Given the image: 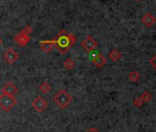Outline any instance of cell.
Returning a JSON list of instances; mask_svg holds the SVG:
<instances>
[{
  "label": "cell",
  "instance_id": "obj_5",
  "mask_svg": "<svg viewBox=\"0 0 156 132\" xmlns=\"http://www.w3.org/2000/svg\"><path fill=\"white\" fill-rule=\"evenodd\" d=\"M47 106H48L47 101L43 97H41L40 95H38L32 101V103H31V106H32L38 113L43 112L47 108Z\"/></svg>",
  "mask_w": 156,
  "mask_h": 132
},
{
  "label": "cell",
  "instance_id": "obj_16",
  "mask_svg": "<svg viewBox=\"0 0 156 132\" xmlns=\"http://www.w3.org/2000/svg\"><path fill=\"white\" fill-rule=\"evenodd\" d=\"M141 98L142 99L144 103H148L149 101L152 100V94L149 93V92H144V93H142V95H141Z\"/></svg>",
  "mask_w": 156,
  "mask_h": 132
},
{
  "label": "cell",
  "instance_id": "obj_11",
  "mask_svg": "<svg viewBox=\"0 0 156 132\" xmlns=\"http://www.w3.org/2000/svg\"><path fill=\"white\" fill-rule=\"evenodd\" d=\"M40 48L44 52H50L53 51L54 45V41L53 40H42L40 41Z\"/></svg>",
  "mask_w": 156,
  "mask_h": 132
},
{
  "label": "cell",
  "instance_id": "obj_12",
  "mask_svg": "<svg viewBox=\"0 0 156 132\" xmlns=\"http://www.w3.org/2000/svg\"><path fill=\"white\" fill-rule=\"evenodd\" d=\"M108 57H109V59H111V61L117 62H119V61L122 58V54H121L120 51H119L118 50L114 49V50H112V51L109 52Z\"/></svg>",
  "mask_w": 156,
  "mask_h": 132
},
{
  "label": "cell",
  "instance_id": "obj_1",
  "mask_svg": "<svg viewBox=\"0 0 156 132\" xmlns=\"http://www.w3.org/2000/svg\"><path fill=\"white\" fill-rule=\"evenodd\" d=\"M56 49L62 54H64L76 42V38L74 34L62 29L53 40Z\"/></svg>",
  "mask_w": 156,
  "mask_h": 132
},
{
  "label": "cell",
  "instance_id": "obj_15",
  "mask_svg": "<svg viewBox=\"0 0 156 132\" xmlns=\"http://www.w3.org/2000/svg\"><path fill=\"white\" fill-rule=\"evenodd\" d=\"M75 62L73 61L71 58H68L64 61V68L66 70H72V69H74L75 67Z\"/></svg>",
  "mask_w": 156,
  "mask_h": 132
},
{
  "label": "cell",
  "instance_id": "obj_14",
  "mask_svg": "<svg viewBox=\"0 0 156 132\" xmlns=\"http://www.w3.org/2000/svg\"><path fill=\"white\" fill-rule=\"evenodd\" d=\"M141 78V73L138 71H132L129 74V79L132 83H136L140 80Z\"/></svg>",
  "mask_w": 156,
  "mask_h": 132
},
{
  "label": "cell",
  "instance_id": "obj_6",
  "mask_svg": "<svg viewBox=\"0 0 156 132\" xmlns=\"http://www.w3.org/2000/svg\"><path fill=\"white\" fill-rule=\"evenodd\" d=\"M3 58L8 64H13L18 61V59L19 58V55L14 49L8 48L7 50L5 51L3 54Z\"/></svg>",
  "mask_w": 156,
  "mask_h": 132
},
{
  "label": "cell",
  "instance_id": "obj_9",
  "mask_svg": "<svg viewBox=\"0 0 156 132\" xmlns=\"http://www.w3.org/2000/svg\"><path fill=\"white\" fill-rule=\"evenodd\" d=\"M141 22L144 26H146L147 28H151L155 24L156 18L153 17L152 13H146L141 18Z\"/></svg>",
  "mask_w": 156,
  "mask_h": 132
},
{
  "label": "cell",
  "instance_id": "obj_3",
  "mask_svg": "<svg viewBox=\"0 0 156 132\" xmlns=\"http://www.w3.org/2000/svg\"><path fill=\"white\" fill-rule=\"evenodd\" d=\"M32 31L30 26H26L21 31L14 37L15 42L20 47H24L30 40V33Z\"/></svg>",
  "mask_w": 156,
  "mask_h": 132
},
{
  "label": "cell",
  "instance_id": "obj_21",
  "mask_svg": "<svg viewBox=\"0 0 156 132\" xmlns=\"http://www.w3.org/2000/svg\"><path fill=\"white\" fill-rule=\"evenodd\" d=\"M135 1H138L139 2V1H141V0H135Z\"/></svg>",
  "mask_w": 156,
  "mask_h": 132
},
{
  "label": "cell",
  "instance_id": "obj_7",
  "mask_svg": "<svg viewBox=\"0 0 156 132\" xmlns=\"http://www.w3.org/2000/svg\"><path fill=\"white\" fill-rule=\"evenodd\" d=\"M81 45H82V47L84 48L86 51L90 52V51H94L95 49H97L98 44H97V42L95 40L93 39L92 36H87L84 40L82 41Z\"/></svg>",
  "mask_w": 156,
  "mask_h": 132
},
{
  "label": "cell",
  "instance_id": "obj_20",
  "mask_svg": "<svg viewBox=\"0 0 156 132\" xmlns=\"http://www.w3.org/2000/svg\"><path fill=\"white\" fill-rule=\"evenodd\" d=\"M2 43V40H1V39H0V44H1Z\"/></svg>",
  "mask_w": 156,
  "mask_h": 132
},
{
  "label": "cell",
  "instance_id": "obj_4",
  "mask_svg": "<svg viewBox=\"0 0 156 132\" xmlns=\"http://www.w3.org/2000/svg\"><path fill=\"white\" fill-rule=\"evenodd\" d=\"M17 104V99L14 95H0V108L5 110L6 112L10 111Z\"/></svg>",
  "mask_w": 156,
  "mask_h": 132
},
{
  "label": "cell",
  "instance_id": "obj_8",
  "mask_svg": "<svg viewBox=\"0 0 156 132\" xmlns=\"http://www.w3.org/2000/svg\"><path fill=\"white\" fill-rule=\"evenodd\" d=\"M1 91L4 95H14L18 93V88L12 82H8L1 88Z\"/></svg>",
  "mask_w": 156,
  "mask_h": 132
},
{
  "label": "cell",
  "instance_id": "obj_19",
  "mask_svg": "<svg viewBox=\"0 0 156 132\" xmlns=\"http://www.w3.org/2000/svg\"><path fill=\"white\" fill-rule=\"evenodd\" d=\"M86 132H99V131H98V129L96 128H90Z\"/></svg>",
  "mask_w": 156,
  "mask_h": 132
},
{
  "label": "cell",
  "instance_id": "obj_2",
  "mask_svg": "<svg viewBox=\"0 0 156 132\" xmlns=\"http://www.w3.org/2000/svg\"><path fill=\"white\" fill-rule=\"evenodd\" d=\"M53 101L60 108L64 109L72 103L73 97L66 90H61L54 95Z\"/></svg>",
  "mask_w": 156,
  "mask_h": 132
},
{
  "label": "cell",
  "instance_id": "obj_13",
  "mask_svg": "<svg viewBox=\"0 0 156 132\" xmlns=\"http://www.w3.org/2000/svg\"><path fill=\"white\" fill-rule=\"evenodd\" d=\"M51 87L50 85V84L48 82H43V83H41L40 85H39V90L41 92V93H43V94H47L51 91Z\"/></svg>",
  "mask_w": 156,
  "mask_h": 132
},
{
  "label": "cell",
  "instance_id": "obj_17",
  "mask_svg": "<svg viewBox=\"0 0 156 132\" xmlns=\"http://www.w3.org/2000/svg\"><path fill=\"white\" fill-rule=\"evenodd\" d=\"M143 105H144V102H143L142 99L141 98V96H140V97H137V98H135L134 100H133V106H134L135 107L140 108V107H141Z\"/></svg>",
  "mask_w": 156,
  "mask_h": 132
},
{
  "label": "cell",
  "instance_id": "obj_10",
  "mask_svg": "<svg viewBox=\"0 0 156 132\" xmlns=\"http://www.w3.org/2000/svg\"><path fill=\"white\" fill-rule=\"evenodd\" d=\"M107 62V59L104 57V55H102L101 53L97 54V56L92 58V63L96 66L97 68H101Z\"/></svg>",
  "mask_w": 156,
  "mask_h": 132
},
{
  "label": "cell",
  "instance_id": "obj_18",
  "mask_svg": "<svg viewBox=\"0 0 156 132\" xmlns=\"http://www.w3.org/2000/svg\"><path fill=\"white\" fill-rule=\"evenodd\" d=\"M150 64L152 65V67L156 70V54L153 55V56L152 57V59L150 60Z\"/></svg>",
  "mask_w": 156,
  "mask_h": 132
}]
</instances>
